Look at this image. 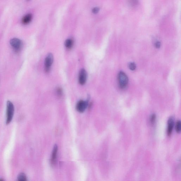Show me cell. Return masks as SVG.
<instances>
[{"label":"cell","instance_id":"cell-1","mask_svg":"<svg viewBox=\"0 0 181 181\" xmlns=\"http://www.w3.org/2000/svg\"><path fill=\"white\" fill-rule=\"evenodd\" d=\"M6 123L8 124L12 120L14 112V107L13 104L11 101H8L6 104Z\"/></svg>","mask_w":181,"mask_h":181},{"label":"cell","instance_id":"cell-2","mask_svg":"<svg viewBox=\"0 0 181 181\" xmlns=\"http://www.w3.org/2000/svg\"><path fill=\"white\" fill-rule=\"evenodd\" d=\"M118 79L120 88L122 89L125 88L127 87L129 82L127 75L123 71H120L118 76Z\"/></svg>","mask_w":181,"mask_h":181},{"label":"cell","instance_id":"cell-3","mask_svg":"<svg viewBox=\"0 0 181 181\" xmlns=\"http://www.w3.org/2000/svg\"><path fill=\"white\" fill-rule=\"evenodd\" d=\"M11 47L16 52H18L21 49L23 45V42L20 39L13 38L11 39L10 42Z\"/></svg>","mask_w":181,"mask_h":181},{"label":"cell","instance_id":"cell-4","mask_svg":"<svg viewBox=\"0 0 181 181\" xmlns=\"http://www.w3.org/2000/svg\"><path fill=\"white\" fill-rule=\"evenodd\" d=\"M54 57L52 54L49 53L46 57L45 60V70L46 72H49L53 62Z\"/></svg>","mask_w":181,"mask_h":181},{"label":"cell","instance_id":"cell-5","mask_svg":"<svg viewBox=\"0 0 181 181\" xmlns=\"http://www.w3.org/2000/svg\"><path fill=\"white\" fill-rule=\"evenodd\" d=\"M87 72L84 69L80 70L78 76V81L80 84L83 85L86 83L87 80Z\"/></svg>","mask_w":181,"mask_h":181},{"label":"cell","instance_id":"cell-6","mask_svg":"<svg viewBox=\"0 0 181 181\" xmlns=\"http://www.w3.org/2000/svg\"><path fill=\"white\" fill-rule=\"evenodd\" d=\"M88 105V102L80 100L77 104L76 108L78 112L82 113L84 112Z\"/></svg>","mask_w":181,"mask_h":181},{"label":"cell","instance_id":"cell-7","mask_svg":"<svg viewBox=\"0 0 181 181\" xmlns=\"http://www.w3.org/2000/svg\"><path fill=\"white\" fill-rule=\"evenodd\" d=\"M168 127L167 129V134L169 136L171 135L174 126V118L171 117L169 119L168 122Z\"/></svg>","mask_w":181,"mask_h":181},{"label":"cell","instance_id":"cell-8","mask_svg":"<svg viewBox=\"0 0 181 181\" xmlns=\"http://www.w3.org/2000/svg\"><path fill=\"white\" fill-rule=\"evenodd\" d=\"M32 18V15L31 13H28L25 15L22 19V23L24 25H28L31 22Z\"/></svg>","mask_w":181,"mask_h":181},{"label":"cell","instance_id":"cell-9","mask_svg":"<svg viewBox=\"0 0 181 181\" xmlns=\"http://www.w3.org/2000/svg\"><path fill=\"white\" fill-rule=\"evenodd\" d=\"M57 151V145H55L54 146L53 150L52 158H51V163L52 165L55 164L56 163Z\"/></svg>","mask_w":181,"mask_h":181},{"label":"cell","instance_id":"cell-10","mask_svg":"<svg viewBox=\"0 0 181 181\" xmlns=\"http://www.w3.org/2000/svg\"><path fill=\"white\" fill-rule=\"evenodd\" d=\"M74 42L72 39H66L65 42V45L66 48L69 49L72 48Z\"/></svg>","mask_w":181,"mask_h":181},{"label":"cell","instance_id":"cell-11","mask_svg":"<svg viewBox=\"0 0 181 181\" xmlns=\"http://www.w3.org/2000/svg\"><path fill=\"white\" fill-rule=\"evenodd\" d=\"M18 181H25L27 180L26 175L23 173H21L18 175Z\"/></svg>","mask_w":181,"mask_h":181},{"label":"cell","instance_id":"cell-12","mask_svg":"<svg viewBox=\"0 0 181 181\" xmlns=\"http://www.w3.org/2000/svg\"><path fill=\"white\" fill-rule=\"evenodd\" d=\"M181 123L180 121H177L176 124V131L177 133H179L181 131Z\"/></svg>","mask_w":181,"mask_h":181},{"label":"cell","instance_id":"cell-13","mask_svg":"<svg viewBox=\"0 0 181 181\" xmlns=\"http://www.w3.org/2000/svg\"><path fill=\"white\" fill-rule=\"evenodd\" d=\"M129 67L130 69L132 70V71H134L136 69V65L134 63L131 62L129 64Z\"/></svg>","mask_w":181,"mask_h":181},{"label":"cell","instance_id":"cell-14","mask_svg":"<svg viewBox=\"0 0 181 181\" xmlns=\"http://www.w3.org/2000/svg\"><path fill=\"white\" fill-rule=\"evenodd\" d=\"M156 115H155V114H153L151 115V119H150V121H151V122L152 124H154L155 121V119H156Z\"/></svg>","mask_w":181,"mask_h":181},{"label":"cell","instance_id":"cell-15","mask_svg":"<svg viewBox=\"0 0 181 181\" xmlns=\"http://www.w3.org/2000/svg\"><path fill=\"white\" fill-rule=\"evenodd\" d=\"M56 93H57V94L59 96H61L62 94V89L58 88L57 89V90H56Z\"/></svg>","mask_w":181,"mask_h":181},{"label":"cell","instance_id":"cell-16","mask_svg":"<svg viewBox=\"0 0 181 181\" xmlns=\"http://www.w3.org/2000/svg\"><path fill=\"white\" fill-rule=\"evenodd\" d=\"M100 11V8L98 7H95L93 8L92 10V12L94 14H96Z\"/></svg>","mask_w":181,"mask_h":181},{"label":"cell","instance_id":"cell-17","mask_svg":"<svg viewBox=\"0 0 181 181\" xmlns=\"http://www.w3.org/2000/svg\"><path fill=\"white\" fill-rule=\"evenodd\" d=\"M160 45H161V44H160V42H158L155 44V47L157 48H159L160 47Z\"/></svg>","mask_w":181,"mask_h":181}]
</instances>
